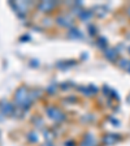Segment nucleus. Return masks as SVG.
<instances>
[{"instance_id":"3","label":"nucleus","mask_w":130,"mask_h":146,"mask_svg":"<svg viewBox=\"0 0 130 146\" xmlns=\"http://www.w3.org/2000/svg\"><path fill=\"white\" fill-rule=\"evenodd\" d=\"M53 7H55V3H52V1H43L42 4H39V9L42 12H48Z\"/></svg>"},{"instance_id":"2","label":"nucleus","mask_w":130,"mask_h":146,"mask_svg":"<svg viewBox=\"0 0 130 146\" xmlns=\"http://www.w3.org/2000/svg\"><path fill=\"white\" fill-rule=\"evenodd\" d=\"M47 113H48V116L52 119V120H55V121H60V120L64 119V113L61 112L59 108H55V107L47 108Z\"/></svg>"},{"instance_id":"1","label":"nucleus","mask_w":130,"mask_h":146,"mask_svg":"<svg viewBox=\"0 0 130 146\" xmlns=\"http://www.w3.org/2000/svg\"><path fill=\"white\" fill-rule=\"evenodd\" d=\"M30 99H31V95H29L26 88H21L17 90V93H16V102H17V104L27 107V104L30 103Z\"/></svg>"},{"instance_id":"5","label":"nucleus","mask_w":130,"mask_h":146,"mask_svg":"<svg viewBox=\"0 0 130 146\" xmlns=\"http://www.w3.org/2000/svg\"><path fill=\"white\" fill-rule=\"evenodd\" d=\"M94 145H95V140L91 134H88L85 140H83V142H82V146H94Z\"/></svg>"},{"instance_id":"7","label":"nucleus","mask_w":130,"mask_h":146,"mask_svg":"<svg viewBox=\"0 0 130 146\" xmlns=\"http://www.w3.org/2000/svg\"><path fill=\"white\" fill-rule=\"evenodd\" d=\"M120 63H121V67L124 68V69H126V70H129V72H130V61H127V60H121Z\"/></svg>"},{"instance_id":"6","label":"nucleus","mask_w":130,"mask_h":146,"mask_svg":"<svg viewBox=\"0 0 130 146\" xmlns=\"http://www.w3.org/2000/svg\"><path fill=\"white\" fill-rule=\"evenodd\" d=\"M106 56L108 59H111V60H115V59H116V52L113 51V50H108V51H107V54H106Z\"/></svg>"},{"instance_id":"8","label":"nucleus","mask_w":130,"mask_h":146,"mask_svg":"<svg viewBox=\"0 0 130 146\" xmlns=\"http://www.w3.org/2000/svg\"><path fill=\"white\" fill-rule=\"evenodd\" d=\"M44 146H52V145H51V143H46Z\"/></svg>"},{"instance_id":"4","label":"nucleus","mask_w":130,"mask_h":146,"mask_svg":"<svg viewBox=\"0 0 130 146\" xmlns=\"http://www.w3.org/2000/svg\"><path fill=\"white\" fill-rule=\"evenodd\" d=\"M103 141L106 145H112V143H115L116 141H118V136L117 134H108V136L104 137Z\"/></svg>"}]
</instances>
